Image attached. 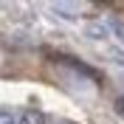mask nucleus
I'll use <instances>...</instances> for the list:
<instances>
[{
  "label": "nucleus",
  "mask_w": 124,
  "mask_h": 124,
  "mask_svg": "<svg viewBox=\"0 0 124 124\" xmlns=\"http://www.w3.org/2000/svg\"><path fill=\"white\" fill-rule=\"evenodd\" d=\"M20 124H45V116H42L39 110L28 107V110H23V118H20Z\"/></svg>",
  "instance_id": "f257e3e1"
},
{
  "label": "nucleus",
  "mask_w": 124,
  "mask_h": 124,
  "mask_svg": "<svg viewBox=\"0 0 124 124\" xmlns=\"http://www.w3.org/2000/svg\"><path fill=\"white\" fill-rule=\"evenodd\" d=\"M0 124H17V121H14V116L8 110H0Z\"/></svg>",
  "instance_id": "f03ea898"
},
{
  "label": "nucleus",
  "mask_w": 124,
  "mask_h": 124,
  "mask_svg": "<svg viewBox=\"0 0 124 124\" xmlns=\"http://www.w3.org/2000/svg\"><path fill=\"white\" fill-rule=\"evenodd\" d=\"M87 34H93V37H104V28H101V25H87Z\"/></svg>",
  "instance_id": "7ed1b4c3"
},
{
  "label": "nucleus",
  "mask_w": 124,
  "mask_h": 124,
  "mask_svg": "<svg viewBox=\"0 0 124 124\" xmlns=\"http://www.w3.org/2000/svg\"><path fill=\"white\" fill-rule=\"evenodd\" d=\"M113 31H116L118 37L124 39V23H118V20H113Z\"/></svg>",
  "instance_id": "20e7f679"
},
{
  "label": "nucleus",
  "mask_w": 124,
  "mask_h": 124,
  "mask_svg": "<svg viewBox=\"0 0 124 124\" xmlns=\"http://www.w3.org/2000/svg\"><path fill=\"white\" fill-rule=\"evenodd\" d=\"M116 107H118V110L124 113V96H118V99H116Z\"/></svg>",
  "instance_id": "39448f33"
}]
</instances>
